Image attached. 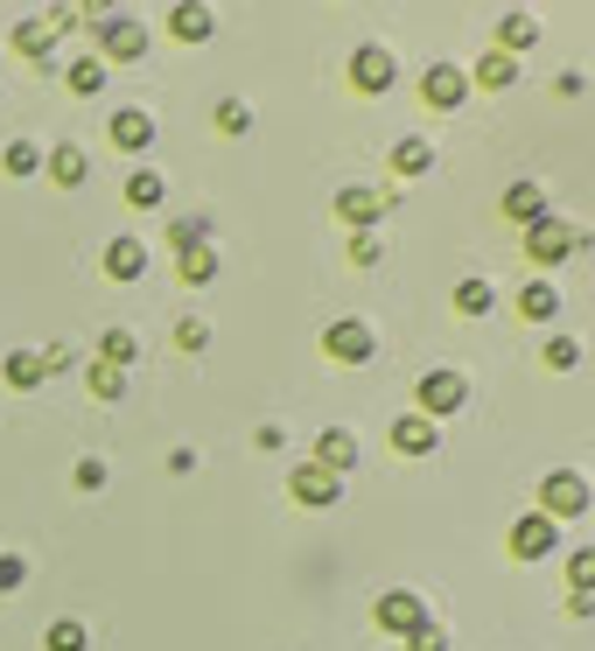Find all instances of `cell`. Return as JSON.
I'll return each instance as SVG.
<instances>
[{
	"label": "cell",
	"instance_id": "6da1fadb",
	"mask_svg": "<svg viewBox=\"0 0 595 651\" xmlns=\"http://www.w3.org/2000/svg\"><path fill=\"white\" fill-rule=\"evenodd\" d=\"M588 245V232L582 224H568L561 210H547L540 224H526V253H532V266H561V260H574Z\"/></svg>",
	"mask_w": 595,
	"mask_h": 651
},
{
	"label": "cell",
	"instance_id": "7a4b0ae2",
	"mask_svg": "<svg viewBox=\"0 0 595 651\" xmlns=\"http://www.w3.org/2000/svg\"><path fill=\"white\" fill-rule=\"evenodd\" d=\"M582 511H595V490H588V476H582V470H553L547 484H540V519L568 526V519H582Z\"/></svg>",
	"mask_w": 595,
	"mask_h": 651
},
{
	"label": "cell",
	"instance_id": "3957f363",
	"mask_svg": "<svg viewBox=\"0 0 595 651\" xmlns=\"http://www.w3.org/2000/svg\"><path fill=\"white\" fill-rule=\"evenodd\" d=\"M322 351H330L337 365H364V357L378 351V336H372V322H364V316H337L330 330H322Z\"/></svg>",
	"mask_w": 595,
	"mask_h": 651
},
{
	"label": "cell",
	"instance_id": "277c9868",
	"mask_svg": "<svg viewBox=\"0 0 595 651\" xmlns=\"http://www.w3.org/2000/svg\"><path fill=\"white\" fill-rule=\"evenodd\" d=\"M463 407H470V378L463 372H428V378H420V413H428L434 428L449 413H463Z\"/></svg>",
	"mask_w": 595,
	"mask_h": 651
},
{
	"label": "cell",
	"instance_id": "5b68a950",
	"mask_svg": "<svg viewBox=\"0 0 595 651\" xmlns=\"http://www.w3.org/2000/svg\"><path fill=\"white\" fill-rule=\"evenodd\" d=\"M378 630H393V638H414V630H428L434 617H428V603L414 596V588H393V596H378Z\"/></svg>",
	"mask_w": 595,
	"mask_h": 651
},
{
	"label": "cell",
	"instance_id": "8992f818",
	"mask_svg": "<svg viewBox=\"0 0 595 651\" xmlns=\"http://www.w3.org/2000/svg\"><path fill=\"white\" fill-rule=\"evenodd\" d=\"M393 78H399V56H393L386 43H364V49L351 56V85H357V91H393Z\"/></svg>",
	"mask_w": 595,
	"mask_h": 651
},
{
	"label": "cell",
	"instance_id": "52a82bcc",
	"mask_svg": "<svg viewBox=\"0 0 595 651\" xmlns=\"http://www.w3.org/2000/svg\"><path fill=\"white\" fill-rule=\"evenodd\" d=\"M420 99H428L434 112H455L470 99V70H455V64H428V78H420Z\"/></svg>",
	"mask_w": 595,
	"mask_h": 651
},
{
	"label": "cell",
	"instance_id": "ba28073f",
	"mask_svg": "<svg viewBox=\"0 0 595 651\" xmlns=\"http://www.w3.org/2000/svg\"><path fill=\"white\" fill-rule=\"evenodd\" d=\"M287 490H295V505H316V511H330L337 497H343V476H330L322 463H301L295 476H287Z\"/></svg>",
	"mask_w": 595,
	"mask_h": 651
},
{
	"label": "cell",
	"instance_id": "9c48e42d",
	"mask_svg": "<svg viewBox=\"0 0 595 651\" xmlns=\"http://www.w3.org/2000/svg\"><path fill=\"white\" fill-rule=\"evenodd\" d=\"M386 210H393V197H386V189H364V183H351V189L337 197V218H343V224H357V232H372Z\"/></svg>",
	"mask_w": 595,
	"mask_h": 651
},
{
	"label": "cell",
	"instance_id": "30bf717a",
	"mask_svg": "<svg viewBox=\"0 0 595 651\" xmlns=\"http://www.w3.org/2000/svg\"><path fill=\"white\" fill-rule=\"evenodd\" d=\"M553 547H561V526L540 519V511H526V519L511 526V553H518V561H547Z\"/></svg>",
	"mask_w": 595,
	"mask_h": 651
},
{
	"label": "cell",
	"instance_id": "8fae6325",
	"mask_svg": "<svg viewBox=\"0 0 595 651\" xmlns=\"http://www.w3.org/2000/svg\"><path fill=\"white\" fill-rule=\"evenodd\" d=\"M393 449H399V455H434V449H441V428H434L428 413H399V420H393Z\"/></svg>",
	"mask_w": 595,
	"mask_h": 651
},
{
	"label": "cell",
	"instance_id": "7c38bea8",
	"mask_svg": "<svg viewBox=\"0 0 595 651\" xmlns=\"http://www.w3.org/2000/svg\"><path fill=\"white\" fill-rule=\"evenodd\" d=\"M316 463L330 470V476H351V470H357V434H351V428H322Z\"/></svg>",
	"mask_w": 595,
	"mask_h": 651
},
{
	"label": "cell",
	"instance_id": "4fadbf2b",
	"mask_svg": "<svg viewBox=\"0 0 595 651\" xmlns=\"http://www.w3.org/2000/svg\"><path fill=\"white\" fill-rule=\"evenodd\" d=\"M547 210H553V203H547L540 183H511V189H505V218H511V224H540Z\"/></svg>",
	"mask_w": 595,
	"mask_h": 651
},
{
	"label": "cell",
	"instance_id": "5bb4252c",
	"mask_svg": "<svg viewBox=\"0 0 595 651\" xmlns=\"http://www.w3.org/2000/svg\"><path fill=\"white\" fill-rule=\"evenodd\" d=\"M518 316H526V322H553V316H561V287H553V280H526V287H518Z\"/></svg>",
	"mask_w": 595,
	"mask_h": 651
},
{
	"label": "cell",
	"instance_id": "9a60e30c",
	"mask_svg": "<svg viewBox=\"0 0 595 651\" xmlns=\"http://www.w3.org/2000/svg\"><path fill=\"white\" fill-rule=\"evenodd\" d=\"M106 274H112V280H141V274H147V245H141V239H112V245H106Z\"/></svg>",
	"mask_w": 595,
	"mask_h": 651
},
{
	"label": "cell",
	"instance_id": "2e32d148",
	"mask_svg": "<svg viewBox=\"0 0 595 651\" xmlns=\"http://www.w3.org/2000/svg\"><path fill=\"white\" fill-rule=\"evenodd\" d=\"M532 43H540V22H532V14H505V22H497V43H491V49L518 56V49H532Z\"/></svg>",
	"mask_w": 595,
	"mask_h": 651
},
{
	"label": "cell",
	"instance_id": "e0dca14e",
	"mask_svg": "<svg viewBox=\"0 0 595 651\" xmlns=\"http://www.w3.org/2000/svg\"><path fill=\"white\" fill-rule=\"evenodd\" d=\"M476 85H484V91H511V85H518V56L484 49V64H476Z\"/></svg>",
	"mask_w": 595,
	"mask_h": 651
},
{
	"label": "cell",
	"instance_id": "ac0fdd59",
	"mask_svg": "<svg viewBox=\"0 0 595 651\" xmlns=\"http://www.w3.org/2000/svg\"><path fill=\"white\" fill-rule=\"evenodd\" d=\"M112 141H120V147H133V155H141V147L147 141H155V120H147V112H112Z\"/></svg>",
	"mask_w": 595,
	"mask_h": 651
},
{
	"label": "cell",
	"instance_id": "d6986e66",
	"mask_svg": "<svg viewBox=\"0 0 595 651\" xmlns=\"http://www.w3.org/2000/svg\"><path fill=\"white\" fill-rule=\"evenodd\" d=\"M393 168H399V176H428V168H434V141H420V133H407V141L393 147Z\"/></svg>",
	"mask_w": 595,
	"mask_h": 651
},
{
	"label": "cell",
	"instance_id": "ffe728a7",
	"mask_svg": "<svg viewBox=\"0 0 595 651\" xmlns=\"http://www.w3.org/2000/svg\"><path fill=\"white\" fill-rule=\"evenodd\" d=\"M540 357H547V372H574V365H582V336L553 330V336L540 343Z\"/></svg>",
	"mask_w": 595,
	"mask_h": 651
},
{
	"label": "cell",
	"instance_id": "44dd1931",
	"mask_svg": "<svg viewBox=\"0 0 595 651\" xmlns=\"http://www.w3.org/2000/svg\"><path fill=\"white\" fill-rule=\"evenodd\" d=\"M455 309H463V316H491V309H497V287L470 274L463 287H455Z\"/></svg>",
	"mask_w": 595,
	"mask_h": 651
},
{
	"label": "cell",
	"instance_id": "7402d4cb",
	"mask_svg": "<svg viewBox=\"0 0 595 651\" xmlns=\"http://www.w3.org/2000/svg\"><path fill=\"white\" fill-rule=\"evenodd\" d=\"M99 365H112V372H126L133 365V357H141V343H133V330H106V343H99Z\"/></svg>",
	"mask_w": 595,
	"mask_h": 651
},
{
	"label": "cell",
	"instance_id": "603a6c76",
	"mask_svg": "<svg viewBox=\"0 0 595 651\" xmlns=\"http://www.w3.org/2000/svg\"><path fill=\"white\" fill-rule=\"evenodd\" d=\"M568 588H574V596H595V547L568 553Z\"/></svg>",
	"mask_w": 595,
	"mask_h": 651
},
{
	"label": "cell",
	"instance_id": "cb8c5ba5",
	"mask_svg": "<svg viewBox=\"0 0 595 651\" xmlns=\"http://www.w3.org/2000/svg\"><path fill=\"white\" fill-rule=\"evenodd\" d=\"M141 49H147V35L133 29V22H112L106 29V56H120V64H126V56H141Z\"/></svg>",
	"mask_w": 595,
	"mask_h": 651
},
{
	"label": "cell",
	"instance_id": "d4e9b609",
	"mask_svg": "<svg viewBox=\"0 0 595 651\" xmlns=\"http://www.w3.org/2000/svg\"><path fill=\"white\" fill-rule=\"evenodd\" d=\"M43 378H49V372H43V357H35V351H14V357H8V386L29 393V386H43Z\"/></svg>",
	"mask_w": 595,
	"mask_h": 651
},
{
	"label": "cell",
	"instance_id": "484cf974",
	"mask_svg": "<svg viewBox=\"0 0 595 651\" xmlns=\"http://www.w3.org/2000/svg\"><path fill=\"white\" fill-rule=\"evenodd\" d=\"M183 280H189V287L218 280V253H210V245H189V253H183Z\"/></svg>",
	"mask_w": 595,
	"mask_h": 651
},
{
	"label": "cell",
	"instance_id": "4316f807",
	"mask_svg": "<svg viewBox=\"0 0 595 651\" xmlns=\"http://www.w3.org/2000/svg\"><path fill=\"white\" fill-rule=\"evenodd\" d=\"M168 29H176L183 43H203V35H210V14H203V8H176V14H168Z\"/></svg>",
	"mask_w": 595,
	"mask_h": 651
},
{
	"label": "cell",
	"instance_id": "83f0119b",
	"mask_svg": "<svg viewBox=\"0 0 595 651\" xmlns=\"http://www.w3.org/2000/svg\"><path fill=\"white\" fill-rule=\"evenodd\" d=\"M43 644H49V651H85V624H78V617H56Z\"/></svg>",
	"mask_w": 595,
	"mask_h": 651
},
{
	"label": "cell",
	"instance_id": "f1b7e54d",
	"mask_svg": "<svg viewBox=\"0 0 595 651\" xmlns=\"http://www.w3.org/2000/svg\"><path fill=\"white\" fill-rule=\"evenodd\" d=\"M126 203H141V210H155V203H162V176H155V168H141V176L126 183Z\"/></svg>",
	"mask_w": 595,
	"mask_h": 651
},
{
	"label": "cell",
	"instance_id": "f546056e",
	"mask_svg": "<svg viewBox=\"0 0 595 651\" xmlns=\"http://www.w3.org/2000/svg\"><path fill=\"white\" fill-rule=\"evenodd\" d=\"M49 168H56V183H85V176H91L78 147H56V155H49Z\"/></svg>",
	"mask_w": 595,
	"mask_h": 651
},
{
	"label": "cell",
	"instance_id": "4dcf8cb0",
	"mask_svg": "<svg viewBox=\"0 0 595 651\" xmlns=\"http://www.w3.org/2000/svg\"><path fill=\"white\" fill-rule=\"evenodd\" d=\"M106 85V64L99 56H78V64H70V91H99Z\"/></svg>",
	"mask_w": 595,
	"mask_h": 651
},
{
	"label": "cell",
	"instance_id": "1f68e13d",
	"mask_svg": "<svg viewBox=\"0 0 595 651\" xmlns=\"http://www.w3.org/2000/svg\"><path fill=\"white\" fill-rule=\"evenodd\" d=\"M35 168H43V147L14 141V147H8V176H35Z\"/></svg>",
	"mask_w": 595,
	"mask_h": 651
},
{
	"label": "cell",
	"instance_id": "d6a6232c",
	"mask_svg": "<svg viewBox=\"0 0 595 651\" xmlns=\"http://www.w3.org/2000/svg\"><path fill=\"white\" fill-rule=\"evenodd\" d=\"M14 43H22L29 56H49V43H56V35H49L43 22H22V29H14Z\"/></svg>",
	"mask_w": 595,
	"mask_h": 651
},
{
	"label": "cell",
	"instance_id": "836d02e7",
	"mask_svg": "<svg viewBox=\"0 0 595 651\" xmlns=\"http://www.w3.org/2000/svg\"><path fill=\"white\" fill-rule=\"evenodd\" d=\"M218 126H224V133H245V126H253V106H245V99H224V106H218Z\"/></svg>",
	"mask_w": 595,
	"mask_h": 651
},
{
	"label": "cell",
	"instance_id": "e575fe53",
	"mask_svg": "<svg viewBox=\"0 0 595 651\" xmlns=\"http://www.w3.org/2000/svg\"><path fill=\"white\" fill-rule=\"evenodd\" d=\"M91 393H99V399H120V393H126V372H112V365H91Z\"/></svg>",
	"mask_w": 595,
	"mask_h": 651
},
{
	"label": "cell",
	"instance_id": "d590c367",
	"mask_svg": "<svg viewBox=\"0 0 595 651\" xmlns=\"http://www.w3.org/2000/svg\"><path fill=\"white\" fill-rule=\"evenodd\" d=\"M29 582V561H14V553H0V596H8V588H22Z\"/></svg>",
	"mask_w": 595,
	"mask_h": 651
},
{
	"label": "cell",
	"instance_id": "8d00e7d4",
	"mask_svg": "<svg viewBox=\"0 0 595 651\" xmlns=\"http://www.w3.org/2000/svg\"><path fill=\"white\" fill-rule=\"evenodd\" d=\"M176 343H183V351H203V343H210V322H197V316H189L183 330H176Z\"/></svg>",
	"mask_w": 595,
	"mask_h": 651
},
{
	"label": "cell",
	"instance_id": "74e56055",
	"mask_svg": "<svg viewBox=\"0 0 595 651\" xmlns=\"http://www.w3.org/2000/svg\"><path fill=\"white\" fill-rule=\"evenodd\" d=\"M407 644H414V651H449V630H441V624H428V630H414Z\"/></svg>",
	"mask_w": 595,
	"mask_h": 651
},
{
	"label": "cell",
	"instance_id": "f35d334b",
	"mask_svg": "<svg viewBox=\"0 0 595 651\" xmlns=\"http://www.w3.org/2000/svg\"><path fill=\"white\" fill-rule=\"evenodd\" d=\"M351 260H357V266H378V239L357 232V239H351Z\"/></svg>",
	"mask_w": 595,
	"mask_h": 651
},
{
	"label": "cell",
	"instance_id": "ab89813d",
	"mask_svg": "<svg viewBox=\"0 0 595 651\" xmlns=\"http://www.w3.org/2000/svg\"><path fill=\"white\" fill-rule=\"evenodd\" d=\"M78 484H85V490L106 484V463H99V455H85V463H78Z\"/></svg>",
	"mask_w": 595,
	"mask_h": 651
},
{
	"label": "cell",
	"instance_id": "60d3db41",
	"mask_svg": "<svg viewBox=\"0 0 595 651\" xmlns=\"http://www.w3.org/2000/svg\"><path fill=\"white\" fill-rule=\"evenodd\" d=\"M582 85H588L582 70H561V78H553V91H561V99H582Z\"/></svg>",
	"mask_w": 595,
	"mask_h": 651
}]
</instances>
